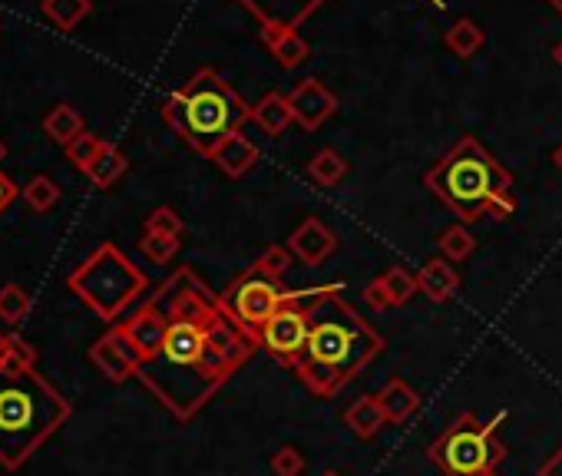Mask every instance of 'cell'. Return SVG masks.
<instances>
[{
    "instance_id": "e575fe53",
    "label": "cell",
    "mask_w": 562,
    "mask_h": 476,
    "mask_svg": "<svg viewBox=\"0 0 562 476\" xmlns=\"http://www.w3.org/2000/svg\"><path fill=\"white\" fill-rule=\"evenodd\" d=\"M4 367H20V371H34V367H37V351L30 348L24 338H14V334H7V357H4Z\"/></svg>"
},
{
    "instance_id": "836d02e7",
    "label": "cell",
    "mask_w": 562,
    "mask_h": 476,
    "mask_svg": "<svg viewBox=\"0 0 562 476\" xmlns=\"http://www.w3.org/2000/svg\"><path fill=\"white\" fill-rule=\"evenodd\" d=\"M268 467H272L275 476H301V473H305V457H301L298 447H291V443H285V447H278V450L272 453Z\"/></svg>"
},
{
    "instance_id": "cb8c5ba5",
    "label": "cell",
    "mask_w": 562,
    "mask_h": 476,
    "mask_svg": "<svg viewBox=\"0 0 562 476\" xmlns=\"http://www.w3.org/2000/svg\"><path fill=\"white\" fill-rule=\"evenodd\" d=\"M308 176H311V182H318V186L331 189V186H338L344 176H348V159H344L338 149L328 146V149H321V153L311 156Z\"/></svg>"
},
{
    "instance_id": "8992f818",
    "label": "cell",
    "mask_w": 562,
    "mask_h": 476,
    "mask_svg": "<svg viewBox=\"0 0 562 476\" xmlns=\"http://www.w3.org/2000/svg\"><path fill=\"white\" fill-rule=\"evenodd\" d=\"M510 420V410H496L493 420H480L463 410L443 427V434L427 447L430 463L447 476H486L506 460V443L500 440V427Z\"/></svg>"
},
{
    "instance_id": "b9f144b4",
    "label": "cell",
    "mask_w": 562,
    "mask_h": 476,
    "mask_svg": "<svg viewBox=\"0 0 562 476\" xmlns=\"http://www.w3.org/2000/svg\"><path fill=\"white\" fill-rule=\"evenodd\" d=\"M553 162H556V166L562 169V146H559V149H556V153H553Z\"/></svg>"
},
{
    "instance_id": "ee69618b",
    "label": "cell",
    "mask_w": 562,
    "mask_h": 476,
    "mask_svg": "<svg viewBox=\"0 0 562 476\" xmlns=\"http://www.w3.org/2000/svg\"><path fill=\"white\" fill-rule=\"evenodd\" d=\"M321 476H344V473H338V470H324Z\"/></svg>"
},
{
    "instance_id": "484cf974",
    "label": "cell",
    "mask_w": 562,
    "mask_h": 476,
    "mask_svg": "<svg viewBox=\"0 0 562 476\" xmlns=\"http://www.w3.org/2000/svg\"><path fill=\"white\" fill-rule=\"evenodd\" d=\"M437 248H440V255L447 258V262L460 265V262H467V258L473 255V248H477V238H473L467 225L460 222V225H450V229L437 238Z\"/></svg>"
},
{
    "instance_id": "60d3db41",
    "label": "cell",
    "mask_w": 562,
    "mask_h": 476,
    "mask_svg": "<svg viewBox=\"0 0 562 476\" xmlns=\"http://www.w3.org/2000/svg\"><path fill=\"white\" fill-rule=\"evenodd\" d=\"M549 7H553V10H556V14L562 17V0H549Z\"/></svg>"
},
{
    "instance_id": "ac0fdd59",
    "label": "cell",
    "mask_w": 562,
    "mask_h": 476,
    "mask_svg": "<svg viewBox=\"0 0 562 476\" xmlns=\"http://www.w3.org/2000/svg\"><path fill=\"white\" fill-rule=\"evenodd\" d=\"M374 397L384 410L387 424H404V420H410L420 410V394L404 381V377H391Z\"/></svg>"
},
{
    "instance_id": "83f0119b",
    "label": "cell",
    "mask_w": 562,
    "mask_h": 476,
    "mask_svg": "<svg viewBox=\"0 0 562 476\" xmlns=\"http://www.w3.org/2000/svg\"><path fill=\"white\" fill-rule=\"evenodd\" d=\"M30 308H34V301H30V295L20 285H4L0 288V321H7V324H20L27 315H30Z\"/></svg>"
},
{
    "instance_id": "4fadbf2b",
    "label": "cell",
    "mask_w": 562,
    "mask_h": 476,
    "mask_svg": "<svg viewBox=\"0 0 562 476\" xmlns=\"http://www.w3.org/2000/svg\"><path fill=\"white\" fill-rule=\"evenodd\" d=\"M262 27H285L298 30L305 20L315 14L324 0H239Z\"/></svg>"
},
{
    "instance_id": "ffe728a7",
    "label": "cell",
    "mask_w": 562,
    "mask_h": 476,
    "mask_svg": "<svg viewBox=\"0 0 562 476\" xmlns=\"http://www.w3.org/2000/svg\"><path fill=\"white\" fill-rule=\"evenodd\" d=\"M252 123L262 126L268 136H281L291 123H295V113H291L288 96L285 93H265L262 100L252 106Z\"/></svg>"
},
{
    "instance_id": "4316f807",
    "label": "cell",
    "mask_w": 562,
    "mask_h": 476,
    "mask_svg": "<svg viewBox=\"0 0 562 476\" xmlns=\"http://www.w3.org/2000/svg\"><path fill=\"white\" fill-rule=\"evenodd\" d=\"M377 281H381V288L387 291V298H391V308L394 305H407V301L417 295V275H410L407 268H401V265L387 268V272Z\"/></svg>"
},
{
    "instance_id": "7a4b0ae2",
    "label": "cell",
    "mask_w": 562,
    "mask_h": 476,
    "mask_svg": "<svg viewBox=\"0 0 562 476\" xmlns=\"http://www.w3.org/2000/svg\"><path fill=\"white\" fill-rule=\"evenodd\" d=\"M341 291L344 285L338 281L334 291L315 305L305 351L291 364L298 381L324 400L338 397L384 351V338L358 315V308Z\"/></svg>"
},
{
    "instance_id": "8fae6325",
    "label": "cell",
    "mask_w": 562,
    "mask_h": 476,
    "mask_svg": "<svg viewBox=\"0 0 562 476\" xmlns=\"http://www.w3.org/2000/svg\"><path fill=\"white\" fill-rule=\"evenodd\" d=\"M288 103H291V113H295V123L301 129H308V133H318L334 116V110H338V96L315 77L301 80L295 90L288 93Z\"/></svg>"
},
{
    "instance_id": "d4e9b609",
    "label": "cell",
    "mask_w": 562,
    "mask_h": 476,
    "mask_svg": "<svg viewBox=\"0 0 562 476\" xmlns=\"http://www.w3.org/2000/svg\"><path fill=\"white\" fill-rule=\"evenodd\" d=\"M40 10L60 30H77L80 20L93 10V0H40Z\"/></svg>"
},
{
    "instance_id": "1f68e13d",
    "label": "cell",
    "mask_w": 562,
    "mask_h": 476,
    "mask_svg": "<svg viewBox=\"0 0 562 476\" xmlns=\"http://www.w3.org/2000/svg\"><path fill=\"white\" fill-rule=\"evenodd\" d=\"M291 258H295V255L288 252V245H272L268 252H262V255L255 258L252 268H255V272L268 275V278H278L281 281V275H285L288 268H291Z\"/></svg>"
},
{
    "instance_id": "9c48e42d",
    "label": "cell",
    "mask_w": 562,
    "mask_h": 476,
    "mask_svg": "<svg viewBox=\"0 0 562 476\" xmlns=\"http://www.w3.org/2000/svg\"><path fill=\"white\" fill-rule=\"evenodd\" d=\"M338 281H331V285H318V288H301L295 301H288L285 308L278 311L275 318H268V324L262 331H258V348L268 351L281 364H295L298 354L305 351V341H308V331H311V311H315L318 301L334 291Z\"/></svg>"
},
{
    "instance_id": "7c38bea8",
    "label": "cell",
    "mask_w": 562,
    "mask_h": 476,
    "mask_svg": "<svg viewBox=\"0 0 562 476\" xmlns=\"http://www.w3.org/2000/svg\"><path fill=\"white\" fill-rule=\"evenodd\" d=\"M334 248H338V235H334L321 219H315V215L301 222L288 238V252L308 268H318L324 258H331Z\"/></svg>"
},
{
    "instance_id": "f1b7e54d",
    "label": "cell",
    "mask_w": 562,
    "mask_h": 476,
    "mask_svg": "<svg viewBox=\"0 0 562 476\" xmlns=\"http://www.w3.org/2000/svg\"><path fill=\"white\" fill-rule=\"evenodd\" d=\"M24 202L30 205L34 212H50L53 205L60 202V186L53 182L50 176H34L24 186Z\"/></svg>"
},
{
    "instance_id": "d6986e66",
    "label": "cell",
    "mask_w": 562,
    "mask_h": 476,
    "mask_svg": "<svg viewBox=\"0 0 562 476\" xmlns=\"http://www.w3.org/2000/svg\"><path fill=\"white\" fill-rule=\"evenodd\" d=\"M344 424L358 440H374L387 427V417L374 394H361L354 404L344 410Z\"/></svg>"
},
{
    "instance_id": "ba28073f",
    "label": "cell",
    "mask_w": 562,
    "mask_h": 476,
    "mask_svg": "<svg viewBox=\"0 0 562 476\" xmlns=\"http://www.w3.org/2000/svg\"><path fill=\"white\" fill-rule=\"evenodd\" d=\"M295 295L298 291L285 288L278 278H268L248 265V272L242 278H235L219 295V301H222V308L229 311V318L255 341L258 331L268 324V318H275L288 301H295Z\"/></svg>"
},
{
    "instance_id": "f546056e",
    "label": "cell",
    "mask_w": 562,
    "mask_h": 476,
    "mask_svg": "<svg viewBox=\"0 0 562 476\" xmlns=\"http://www.w3.org/2000/svg\"><path fill=\"white\" fill-rule=\"evenodd\" d=\"M182 229H186V222H182V215L172 209V205H159V209H153L146 215V225H143L146 235H172V238H179Z\"/></svg>"
},
{
    "instance_id": "603a6c76",
    "label": "cell",
    "mask_w": 562,
    "mask_h": 476,
    "mask_svg": "<svg viewBox=\"0 0 562 476\" xmlns=\"http://www.w3.org/2000/svg\"><path fill=\"white\" fill-rule=\"evenodd\" d=\"M443 43H447V50L457 53L460 60H470L473 53H480V47L486 43V34L473 17H460V20H453V27L443 34Z\"/></svg>"
},
{
    "instance_id": "8d00e7d4",
    "label": "cell",
    "mask_w": 562,
    "mask_h": 476,
    "mask_svg": "<svg viewBox=\"0 0 562 476\" xmlns=\"http://www.w3.org/2000/svg\"><path fill=\"white\" fill-rule=\"evenodd\" d=\"M536 476H562V447H556L549 457L543 460V467L536 470Z\"/></svg>"
},
{
    "instance_id": "f6af8a7d",
    "label": "cell",
    "mask_w": 562,
    "mask_h": 476,
    "mask_svg": "<svg viewBox=\"0 0 562 476\" xmlns=\"http://www.w3.org/2000/svg\"><path fill=\"white\" fill-rule=\"evenodd\" d=\"M486 476H496V473H486Z\"/></svg>"
},
{
    "instance_id": "3957f363",
    "label": "cell",
    "mask_w": 562,
    "mask_h": 476,
    "mask_svg": "<svg viewBox=\"0 0 562 476\" xmlns=\"http://www.w3.org/2000/svg\"><path fill=\"white\" fill-rule=\"evenodd\" d=\"M424 182L463 225L480 222L486 215L506 222L516 212L513 172L500 166V159L473 136H463L460 143L427 172Z\"/></svg>"
},
{
    "instance_id": "f35d334b",
    "label": "cell",
    "mask_w": 562,
    "mask_h": 476,
    "mask_svg": "<svg viewBox=\"0 0 562 476\" xmlns=\"http://www.w3.org/2000/svg\"><path fill=\"white\" fill-rule=\"evenodd\" d=\"M4 357H7V334H0V367H4Z\"/></svg>"
},
{
    "instance_id": "2e32d148",
    "label": "cell",
    "mask_w": 562,
    "mask_h": 476,
    "mask_svg": "<svg viewBox=\"0 0 562 476\" xmlns=\"http://www.w3.org/2000/svg\"><path fill=\"white\" fill-rule=\"evenodd\" d=\"M417 291L427 301H434V305L450 301L460 291V275H457V268H453V262H447V258L440 255V258H430L427 265H420Z\"/></svg>"
},
{
    "instance_id": "5b68a950",
    "label": "cell",
    "mask_w": 562,
    "mask_h": 476,
    "mask_svg": "<svg viewBox=\"0 0 562 476\" xmlns=\"http://www.w3.org/2000/svg\"><path fill=\"white\" fill-rule=\"evenodd\" d=\"M162 119L182 143H189V149L209 159L225 136L239 133L252 119V106L232 90L229 80H222V73L202 67L166 96Z\"/></svg>"
},
{
    "instance_id": "6da1fadb",
    "label": "cell",
    "mask_w": 562,
    "mask_h": 476,
    "mask_svg": "<svg viewBox=\"0 0 562 476\" xmlns=\"http://www.w3.org/2000/svg\"><path fill=\"white\" fill-rule=\"evenodd\" d=\"M153 301L166 311L169 328L159 351L139 364L136 377L186 424L252 361L258 344L229 318L219 295L192 268H176L153 291Z\"/></svg>"
},
{
    "instance_id": "5bb4252c",
    "label": "cell",
    "mask_w": 562,
    "mask_h": 476,
    "mask_svg": "<svg viewBox=\"0 0 562 476\" xmlns=\"http://www.w3.org/2000/svg\"><path fill=\"white\" fill-rule=\"evenodd\" d=\"M166 328H169L166 311H162L153 298H149L143 308H136L133 318L123 321L126 338L133 341V348L139 351V357H143V361H149V357L159 351L162 338H166Z\"/></svg>"
},
{
    "instance_id": "52a82bcc",
    "label": "cell",
    "mask_w": 562,
    "mask_h": 476,
    "mask_svg": "<svg viewBox=\"0 0 562 476\" xmlns=\"http://www.w3.org/2000/svg\"><path fill=\"white\" fill-rule=\"evenodd\" d=\"M67 285L86 308L96 311V318L116 321L146 291V275L113 242H103L67 278Z\"/></svg>"
},
{
    "instance_id": "74e56055",
    "label": "cell",
    "mask_w": 562,
    "mask_h": 476,
    "mask_svg": "<svg viewBox=\"0 0 562 476\" xmlns=\"http://www.w3.org/2000/svg\"><path fill=\"white\" fill-rule=\"evenodd\" d=\"M14 199H17V186L4 176V172H0V212H4Z\"/></svg>"
},
{
    "instance_id": "e0dca14e",
    "label": "cell",
    "mask_w": 562,
    "mask_h": 476,
    "mask_svg": "<svg viewBox=\"0 0 562 476\" xmlns=\"http://www.w3.org/2000/svg\"><path fill=\"white\" fill-rule=\"evenodd\" d=\"M262 43L268 47V53L281 63L285 70H295L301 67L308 57H311V47L308 40L298 34V30H285V27H262Z\"/></svg>"
},
{
    "instance_id": "9a60e30c",
    "label": "cell",
    "mask_w": 562,
    "mask_h": 476,
    "mask_svg": "<svg viewBox=\"0 0 562 476\" xmlns=\"http://www.w3.org/2000/svg\"><path fill=\"white\" fill-rule=\"evenodd\" d=\"M209 159H212L215 166H219L229 179H242L245 172L255 169V162H258V146L239 129V133L225 136L222 143L212 149Z\"/></svg>"
},
{
    "instance_id": "ab89813d",
    "label": "cell",
    "mask_w": 562,
    "mask_h": 476,
    "mask_svg": "<svg viewBox=\"0 0 562 476\" xmlns=\"http://www.w3.org/2000/svg\"><path fill=\"white\" fill-rule=\"evenodd\" d=\"M553 60H556V67H562V40L553 47Z\"/></svg>"
},
{
    "instance_id": "4dcf8cb0",
    "label": "cell",
    "mask_w": 562,
    "mask_h": 476,
    "mask_svg": "<svg viewBox=\"0 0 562 476\" xmlns=\"http://www.w3.org/2000/svg\"><path fill=\"white\" fill-rule=\"evenodd\" d=\"M139 248H143V255L153 265H166V262H172V258L179 255L182 238H172V235H143V238H139Z\"/></svg>"
},
{
    "instance_id": "30bf717a",
    "label": "cell",
    "mask_w": 562,
    "mask_h": 476,
    "mask_svg": "<svg viewBox=\"0 0 562 476\" xmlns=\"http://www.w3.org/2000/svg\"><path fill=\"white\" fill-rule=\"evenodd\" d=\"M90 361L96 364V371H103L113 384H123L129 377L139 374L143 357L133 348V341L126 338L123 324H113V328L90 348Z\"/></svg>"
},
{
    "instance_id": "7bdbcfd3",
    "label": "cell",
    "mask_w": 562,
    "mask_h": 476,
    "mask_svg": "<svg viewBox=\"0 0 562 476\" xmlns=\"http://www.w3.org/2000/svg\"><path fill=\"white\" fill-rule=\"evenodd\" d=\"M4 159H7V143L0 139V162H4Z\"/></svg>"
},
{
    "instance_id": "277c9868",
    "label": "cell",
    "mask_w": 562,
    "mask_h": 476,
    "mask_svg": "<svg viewBox=\"0 0 562 476\" xmlns=\"http://www.w3.org/2000/svg\"><path fill=\"white\" fill-rule=\"evenodd\" d=\"M70 414V400L37 374V367H0V467H24L67 424Z\"/></svg>"
},
{
    "instance_id": "d590c367",
    "label": "cell",
    "mask_w": 562,
    "mask_h": 476,
    "mask_svg": "<svg viewBox=\"0 0 562 476\" xmlns=\"http://www.w3.org/2000/svg\"><path fill=\"white\" fill-rule=\"evenodd\" d=\"M364 301L371 305L374 311H384V308H391V298H387V291L381 288V281H371V285L364 288Z\"/></svg>"
},
{
    "instance_id": "d6a6232c",
    "label": "cell",
    "mask_w": 562,
    "mask_h": 476,
    "mask_svg": "<svg viewBox=\"0 0 562 476\" xmlns=\"http://www.w3.org/2000/svg\"><path fill=\"white\" fill-rule=\"evenodd\" d=\"M100 149H103V139H100V136L83 133V136H77V139H73V143L67 146V156H70V162H73V166H77L80 172H86V169L93 166V159L100 156Z\"/></svg>"
},
{
    "instance_id": "44dd1931",
    "label": "cell",
    "mask_w": 562,
    "mask_h": 476,
    "mask_svg": "<svg viewBox=\"0 0 562 476\" xmlns=\"http://www.w3.org/2000/svg\"><path fill=\"white\" fill-rule=\"evenodd\" d=\"M43 133H47L53 143H60L63 149H67L73 139L86 133V126H83V116H80L77 106L57 103L47 116H43Z\"/></svg>"
},
{
    "instance_id": "7402d4cb",
    "label": "cell",
    "mask_w": 562,
    "mask_h": 476,
    "mask_svg": "<svg viewBox=\"0 0 562 476\" xmlns=\"http://www.w3.org/2000/svg\"><path fill=\"white\" fill-rule=\"evenodd\" d=\"M126 169H129V159L123 149H116L113 143H103L100 156H96L93 166L86 169V179H90L96 189H113L116 182L126 176Z\"/></svg>"
}]
</instances>
